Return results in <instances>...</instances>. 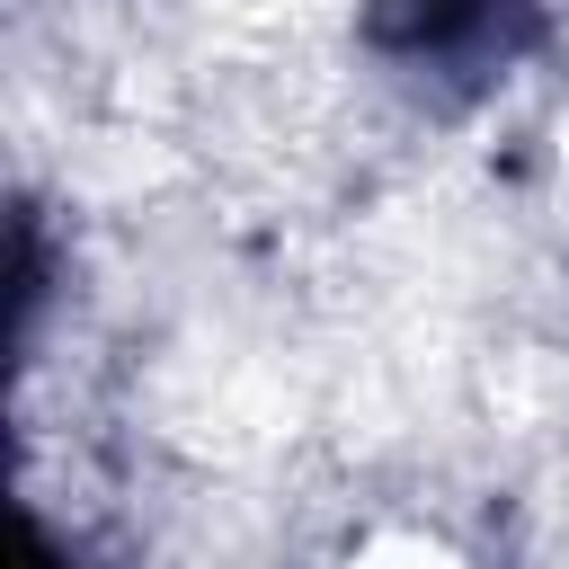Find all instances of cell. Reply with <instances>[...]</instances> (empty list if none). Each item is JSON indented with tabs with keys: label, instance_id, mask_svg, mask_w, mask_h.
I'll return each mask as SVG.
<instances>
[{
	"label": "cell",
	"instance_id": "6da1fadb",
	"mask_svg": "<svg viewBox=\"0 0 569 569\" xmlns=\"http://www.w3.org/2000/svg\"><path fill=\"white\" fill-rule=\"evenodd\" d=\"M338 569H498V560L471 551L453 525H427V516H373V525L338 551Z\"/></svg>",
	"mask_w": 569,
	"mask_h": 569
}]
</instances>
